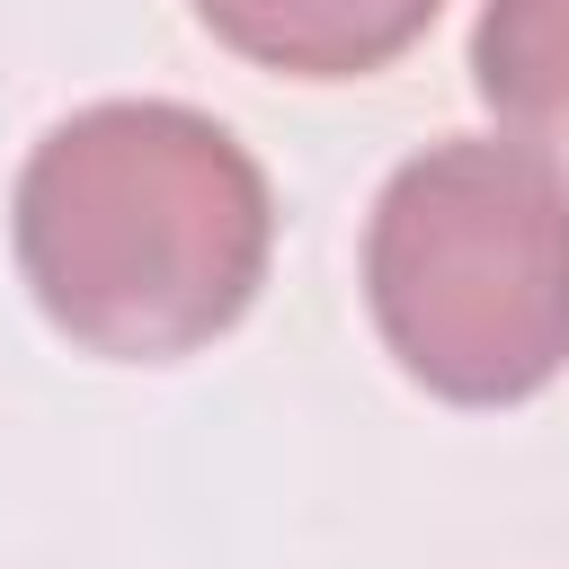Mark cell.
Returning <instances> with one entry per match:
<instances>
[{
  "mask_svg": "<svg viewBox=\"0 0 569 569\" xmlns=\"http://www.w3.org/2000/svg\"><path fill=\"white\" fill-rule=\"evenodd\" d=\"M471 80L516 151L569 169V0H480Z\"/></svg>",
  "mask_w": 569,
  "mask_h": 569,
  "instance_id": "4",
  "label": "cell"
},
{
  "mask_svg": "<svg viewBox=\"0 0 569 569\" xmlns=\"http://www.w3.org/2000/svg\"><path fill=\"white\" fill-rule=\"evenodd\" d=\"M365 302L436 400H533L569 365V178L516 142H427L373 196Z\"/></svg>",
  "mask_w": 569,
  "mask_h": 569,
  "instance_id": "2",
  "label": "cell"
},
{
  "mask_svg": "<svg viewBox=\"0 0 569 569\" xmlns=\"http://www.w3.org/2000/svg\"><path fill=\"white\" fill-rule=\"evenodd\" d=\"M445 0H196V18L258 71L293 80H365L400 62Z\"/></svg>",
  "mask_w": 569,
  "mask_h": 569,
  "instance_id": "3",
  "label": "cell"
},
{
  "mask_svg": "<svg viewBox=\"0 0 569 569\" xmlns=\"http://www.w3.org/2000/svg\"><path fill=\"white\" fill-rule=\"evenodd\" d=\"M36 311L116 365L213 347L267 284L276 196L231 124L178 98H98L62 116L9 196Z\"/></svg>",
  "mask_w": 569,
  "mask_h": 569,
  "instance_id": "1",
  "label": "cell"
}]
</instances>
